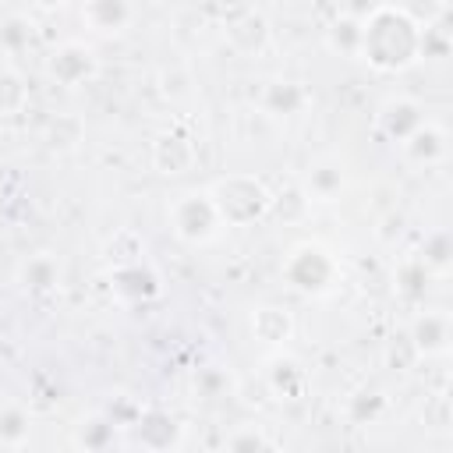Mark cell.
<instances>
[{"mask_svg":"<svg viewBox=\"0 0 453 453\" xmlns=\"http://www.w3.org/2000/svg\"><path fill=\"white\" fill-rule=\"evenodd\" d=\"M131 21H134V7L124 4V0H88L81 7V25L99 32V35L124 32Z\"/></svg>","mask_w":453,"mask_h":453,"instance_id":"obj_16","label":"cell"},{"mask_svg":"<svg viewBox=\"0 0 453 453\" xmlns=\"http://www.w3.org/2000/svg\"><path fill=\"white\" fill-rule=\"evenodd\" d=\"M357 60L382 74H400L421 60V25L403 11V4L365 7Z\"/></svg>","mask_w":453,"mask_h":453,"instance_id":"obj_1","label":"cell"},{"mask_svg":"<svg viewBox=\"0 0 453 453\" xmlns=\"http://www.w3.org/2000/svg\"><path fill=\"white\" fill-rule=\"evenodd\" d=\"M347 177H343V166L336 159H315L308 163V170L301 173L297 188L304 191L308 202H336L340 191H343Z\"/></svg>","mask_w":453,"mask_h":453,"instance_id":"obj_14","label":"cell"},{"mask_svg":"<svg viewBox=\"0 0 453 453\" xmlns=\"http://www.w3.org/2000/svg\"><path fill=\"white\" fill-rule=\"evenodd\" d=\"M361 14L365 11H340L329 25H326V50L336 57H357L361 50Z\"/></svg>","mask_w":453,"mask_h":453,"instance_id":"obj_19","label":"cell"},{"mask_svg":"<svg viewBox=\"0 0 453 453\" xmlns=\"http://www.w3.org/2000/svg\"><path fill=\"white\" fill-rule=\"evenodd\" d=\"M35 42V21L21 11L0 14V57H21Z\"/></svg>","mask_w":453,"mask_h":453,"instance_id":"obj_20","label":"cell"},{"mask_svg":"<svg viewBox=\"0 0 453 453\" xmlns=\"http://www.w3.org/2000/svg\"><path fill=\"white\" fill-rule=\"evenodd\" d=\"M110 290H113V297L124 301V304H145V301L159 297L163 280H159V273L142 258V262H131V265H113V269H110Z\"/></svg>","mask_w":453,"mask_h":453,"instance_id":"obj_9","label":"cell"},{"mask_svg":"<svg viewBox=\"0 0 453 453\" xmlns=\"http://www.w3.org/2000/svg\"><path fill=\"white\" fill-rule=\"evenodd\" d=\"M223 453H269V439L258 425H237L223 439Z\"/></svg>","mask_w":453,"mask_h":453,"instance_id":"obj_27","label":"cell"},{"mask_svg":"<svg viewBox=\"0 0 453 453\" xmlns=\"http://www.w3.org/2000/svg\"><path fill=\"white\" fill-rule=\"evenodd\" d=\"M425 120H428V113L414 96H386L375 110V131L393 145L407 142Z\"/></svg>","mask_w":453,"mask_h":453,"instance_id":"obj_7","label":"cell"},{"mask_svg":"<svg viewBox=\"0 0 453 453\" xmlns=\"http://www.w3.org/2000/svg\"><path fill=\"white\" fill-rule=\"evenodd\" d=\"M396 149H400V156H403L411 166H439V163L446 159V152H449V134H446L442 124L425 120V124H421L407 142H400Z\"/></svg>","mask_w":453,"mask_h":453,"instance_id":"obj_11","label":"cell"},{"mask_svg":"<svg viewBox=\"0 0 453 453\" xmlns=\"http://www.w3.org/2000/svg\"><path fill=\"white\" fill-rule=\"evenodd\" d=\"M32 439V414L18 400H0V449H21Z\"/></svg>","mask_w":453,"mask_h":453,"instance_id":"obj_21","label":"cell"},{"mask_svg":"<svg viewBox=\"0 0 453 453\" xmlns=\"http://www.w3.org/2000/svg\"><path fill=\"white\" fill-rule=\"evenodd\" d=\"M81 134H85V124H81L74 113H57V117H50L46 127H42L46 145L57 149V152H71V149H78Z\"/></svg>","mask_w":453,"mask_h":453,"instance_id":"obj_22","label":"cell"},{"mask_svg":"<svg viewBox=\"0 0 453 453\" xmlns=\"http://www.w3.org/2000/svg\"><path fill=\"white\" fill-rule=\"evenodd\" d=\"M223 39L241 57H262L269 50L273 28H269V21H265L262 11H255V7H234L223 18Z\"/></svg>","mask_w":453,"mask_h":453,"instance_id":"obj_6","label":"cell"},{"mask_svg":"<svg viewBox=\"0 0 453 453\" xmlns=\"http://www.w3.org/2000/svg\"><path fill=\"white\" fill-rule=\"evenodd\" d=\"M308 103H311L308 88H304L301 81H290V78H269V81L262 85V92H258V106H262V113H269V117H294V113H301Z\"/></svg>","mask_w":453,"mask_h":453,"instance_id":"obj_13","label":"cell"},{"mask_svg":"<svg viewBox=\"0 0 453 453\" xmlns=\"http://www.w3.org/2000/svg\"><path fill=\"white\" fill-rule=\"evenodd\" d=\"M134 435H138V446L156 449V453H170V449L177 446V439H180V425H177V418H173L170 411L152 407V411H145V414L138 418Z\"/></svg>","mask_w":453,"mask_h":453,"instance_id":"obj_15","label":"cell"},{"mask_svg":"<svg viewBox=\"0 0 453 453\" xmlns=\"http://www.w3.org/2000/svg\"><path fill=\"white\" fill-rule=\"evenodd\" d=\"M106 258L110 265H131V262H142L145 258V241L138 230H117L110 241H106Z\"/></svg>","mask_w":453,"mask_h":453,"instance_id":"obj_25","label":"cell"},{"mask_svg":"<svg viewBox=\"0 0 453 453\" xmlns=\"http://www.w3.org/2000/svg\"><path fill=\"white\" fill-rule=\"evenodd\" d=\"M78 442H81V449H88V453H103V449L113 442V421H110L106 414L85 418V421L78 425Z\"/></svg>","mask_w":453,"mask_h":453,"instance_id":"obj_26","label":"cell"},{"mask_svg":"<svg viewBox=\"0 0 453 453\" xmlns=\"http://www.w3.org/2000/svg\"><path fill=\"white\" fill-rule=\"evenodd\" d=\"M209 195H212V205L223 226H251L265 219L273 205V191L255 173H226L209 184Z\"/></svg>","mask_w":453,"mask_h":453,"instance_id":"obj_2","label":"cell"},{"mask_svg":"<svg viewBox=\"0 0 453 453\" xmlns=\"http://www.w3.org/2000/svg\"><path fill=\"white\" fill-rule=\"evenodd\" d=\"M18 283L28 294H50L60 287V258L50 251H35L18 265Z\"/></svg>","mask_w":453,"mask_h":453,"instance_id":"obj_17","label":"cell"},{"mask_svg":"<svg viewBox=\"0 0 453 453\" xmlns=\"http://www.w3.org/2000/svg\"><path fill=\"white\" fill-rule=\"evenodd\" d=\"M46 74H50V81H57L64 88L88 85L99 74V53L85 39H67L46 57Z\"/></svg>","mask_w":453,"mask_h":453,"instance_id":"obj_5","label":"cell"},{"mask_svg":"<svg viewBox=\"0 0 453 453\" xmlns=\"http://www.w3.org/2000/svg\"><path fill=\"white\" fill-rule=\"evenodd\" d=\"M428 280H432V273L421 265L418 255H411L407 262H400L396 273H393V287H396V294H400L403 301H418V297H425Z\"/></svg>","mask_w":453,"mask_h":453,"instance_id":"obj_24","label":"cell"},{"mask_svg":"<svg viewBox=\"0 0 453 453\" xmlns=\"http://www.w3.org/2000/svg\"><path fill=\"white\" fill-rule=\"evenodd\" d=\"M124 453H156V449H145V446H131V449H124Z\"/></svg>","mask_w":453,"mask_h":453,"instance_id":"obj_29","label":"cell"},{"mask_svg":"<svg viewBox=\"0 0 453 453\" xmlns=\"http://www.w3.org/2000/svg\"><path fill=\"white\" fill-rule=\"evenodd\" d=\"M449 255H453V248H449V234H446V230L428 234L425 244H421V251H418V258H421V265H425L428 273H446Z\"/></svg>","mask_w":453,"mask_h":453,"instance_id":"obj_28","label":"cell"},{"mask_svg":"<svg viewBox=\"0 0 453 453\" xmlns=\"http://www.w3.org/2000/svg\"><path fill=\"white\" fill-rule=\"evenodd\" d=\"M407 340H411V347H414L418 357H442L449 350V340H453V319H449V311L446 308H421L411 319Z\"/></svg>","mask_w":453,"mask_h":453,"instance_id":"obj_8","label":"cell"},{"mask_svg":"<svg viewBox=\"0 0 453 453\" xmlns=\"http://www.w3.org/2000/svg\"><path fill=\"white\" fill-rule=\"evenodd\" d=\"M166 223H170V230H173V237H177L180 244H191V248L216 241L219 230H223V219H219V212H216V205H212L209 188L180 191V195L170 202V209H166Z\"/></svg>","mask_w":453,"mask_h":453,"instance_id":"obj_4","label":"cell"},{"mask_svg":"<svg viewBox=\"0 0 453 453\" xmlns=\"http://www.w3.org/2000/svg\"><path fill=\"white\" fill-rule=\"evenodd\" d=\"M251 333H255V340L265 343V347H283V343L294 336V319H290V311L280 308V304H258V308L251 311Z\"/></svg>","mask_w":453,"mask_h":453,"instance_id":"obj_18","label":"cell"},{"mask_svg":"<svg viewBox=\"0 0 453 453\" xmlns=\"http://www.w3.org/2000/svg\"><path fill=\"white\" fill-rule=\"evenodd\" d=\"M198 159V145L191 134H184V127H170L163 131L156 142H152V166L163 173V177H180L195 166Z\"/></svg>","mask_w":453,"mask_h":453,"instance_id":"obj_10","label":"cell"},{"mask_svg":"<svg viewBox=\"0 0 453 453\" xmlns=\"http://www.w3.org/2000/svg\"><path fill=\"white\" fill-rule=\"evenodd\" d=\"M32 92L18 67H0V117H14L28 106Z\"/></svg>","mask_w":453,"mask_h":453,"instance_id":"obj_23","label":"cell"},{"mask_svg":"<svg viewBox=\"0 0 453 453\" xmlns=\"http://www.w3.org/2000/svg\"><path fill=\"white\" fill-rule=\"evenodd\" d=\"M262 382L265 389L276 396V400H301L308 393V372L297 357L290 354H273L265 361V372H262Z\"/></svg>","mask_w":453,"mask_h":453,"instance_id":"obj_12","label":"cell"},{"mask_svg":"<svg viewBox=\"0 0 453 453\" xmlns=\"http://www.w3.org/2000/svg\"><path fill=\"white\" fill-rule=\"evenodd\" d=\"M283 283L304 297H326L340 283V258L322 241H301L283 258Z\"/></svg>","mask_w":453,"mask_h":453,"instance_id":"obj_3","label":"cell"}]
</instances>
